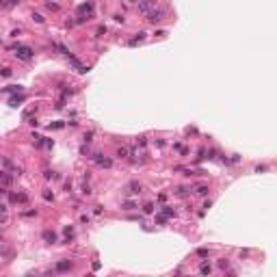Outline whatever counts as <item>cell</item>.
Here are the masks:
<instances>
[{
    "instance_id": "30",
    "label": "cell",
    "mask_w": 277,
    "mask_h": 277,
    "mask_svg": "<svg viewBox=\"0 0 277 277\" xmlns=\"http://www.w3.org/2000/svg\"><path fill=\"white\" fill-rule=\"evenodd\" d=\"M197 193L199 195H208V186H197Z\"/></svg>"
},
{
    "instance_id": "25",
    "label": "cell",
    "mask_w": 277,
    "mask_h": 277,
    "mask_svg": "<svg viewBox=\"0 0 277 277\" xmlns=\"http://www.w3.org/2000/svg\"><path fill=\"white\" fill-rule=\"evenodd\" d=\"M33 20H35V22H37V24H43V22H46V20H43V15H41V13H33Z\"/></svg>"
},
{
    "instance_id": "3",
    "label": "cell",
    "mask_w": 277,
    "mask_h": 277,
    "mask_svg": "<svg viewBox=\"0 0 277 277\" xmlns=\"http://www.w3.org/2000/svg\"><path fill=\"white\" fill-rule=\"evenodd\" d=\"M162 17H165V9H152V11H147V20L154 22V24L160 22Z\"/></svg>"
},
{
    "instance_id": "9",
    "label": "cell",
    "mask_w": 277,
    "mask_h": 277,
    "mask_svg": "<svg viewBox=\"0 0 277 277\" xmlns=\"http://www.w3.org/2000/svg\"><path fill=\"white\" fill-rule=\"evenodd\" d=\"M139 9H141L143 13L152 11V2H149V0H141V2H139Z\"/></svg>"
},
{
    "instance_id": "20",
    "label": "cell",
    "mask_w": 277,
    "mask_h": 277,
    "mask_svg": "<svg viewBox=\"0 0 277 277\" xmlns=\"http://www.w3.org/2000/svg\"><path fill=\"white\" fill-rule=\"evenodd\" d=\"M143 212H145V214H152V212H154V204H149V201H147V204L143 206Z\"/></svg>"
},
{
    "instance_id": "2",
    "label": "cell",
    "mask_w": 277,
    "mask_h": 277,
    "mask_svg": "<svg viewBox=\"0 0 277 277\" xmlns=\"http://www.w3.org/2000/svg\"><path fill=\"white\" fill-rule=\"evenodd\" d=\"M93 7H95V5L91 2V0H89V2H85V5H80V7H78V13H80V17H85V20H91V17H93Z\"/></svg>"
},
{
    "instance_id": "24",
    "label": "cell",
    "mask_w": 277,
    "mask_h": 277,
    "mask_svg": "<svg viewBox=\"0 0 277 277\" xmlns=\"http://www.w3.org/2000/svg\"><path fill=\"white\" fill-rule=\"evenodd\" d=\"M63 232H65V236H67V238H71V236H74V228H71V225H65V230H63Z\"/></svg>"
},
{
    "instance_id": "16",
    "label": "cell",
    "mask_w": 277,
    "mask_h": 277,
    "mask_svg": "<svg viewBox=\"0 0 277 277\" xmlns=\"http://www.w3.org/2000/svg\"><path fill=\"white\" fill-rule=\"evenodd\" d=\"M128 154H130L128 147H119V149H117V156H119V158H128Z\"/></svg>"
},
{
    "instance_id": "27",
    "label": "cell",
    "mask_w": 277,
    "mask_h": 277,
    "mask_svg": "<svg viewBox=\"0 0 277 277\" xmlns=\"http://www.w3.org/2000/svg\"><path fill=\"white\" fill-rule=\"evenodd\" d=\"M156 223H158V225H165V223H167V217H165V214H158V217H156Z\"/></svg>"
},
{
    "instance_id": "36",
    "label": "cell",
    "mask_w": 277,
    "mask_h": 277,
    "mask_svg": "<svg viewBox=\"0 0 277 277\" xmlns=\"http://www.w3.org/2000/svg\"><path fill=\"white\" fill-rule=\"evenodd\" d=\"M35 214H37L35 210H26V212H24V217H35Z\"/></svg>"
},
{
    "instance_id": "12",
    "label": "cell",
    "mask_w": 277,
    "mask_h": 277,
    "mask_svg": "<svg viewBox=\"0 0 277 277\" xmlns=\"http://www.w3.org/2000/svg\"><path fill=\"white\" fill-rule=\"evenodd\" d=\"M20 2V0H0V7H5V9H11Z\"/></svg>"
},
{
    "instance_id": "1",
    "label": "cell",
    "mask_w": 277,
    "mask_h": 277,
    "mask_svg": "<svg viewBox=\"0 0 277 277\" xmlns=\"http://www.w3.org/2000/svg\"><path fill=\"white\" fill-rule=\"evenodd\" d=\"M13 54L17 56V59H22V61H31L33 59V54H35V50L33 48H28V46H15L13 48Z\"/></svg>"
},
{
    "instance_id": "13",
    "label": "cell",
    "mask_w": 277,
    "mask_h": 277,
    "mask_svg": "<svg viewBox=\"0 0 277 277\" xmlns=\"http://www.w3.org/2000/svg\"><path fill=\"white\" fill-rule=\"evenodd\" d=\"M5 93H24V89H22L20 85H13V87H7Z\"/></svg>"
},
{
    "instance_id": "6",
    "label": "cell",
    "mask_w": 277,
    "mask_h": 277,
    "mask_svg": "<svg viewBox=\"0 0 277 277\" xmlns=\"http://www.w3.org/2000/svg\"><path fill=\"white\" fill-rule=\"evenodd\" d=\"M69 268H71V262H69V260H61V262H56V266H54L56 273H67Z\"/></svg>"
},
{
    "instance_id": "4",
    "label": "cell",
    "mask_w": 277,
    "mask_h": 277,
    "mask_svg": "<svg viewBox=\"0 0 277 277\" xmlns=\"http://www.w3.org/2000/svg\"><path fill=\"white\" fill-rule=\"evenodd\" d=\"M93 160H95L100 167H104V169H111V167H113V160H111V158H104L102 154H93Z\"/></svg>"
},
{
    "instance_id": "37",
    "label": "cell",
    "mask_w": 277,
    "mask_h": 277,
    "mask_svg": "<svg viewBox=\"0 0 277 277\" xmlns=\"http://www.w3.org/2000/svg\"><path fill=\"white\" fill-rule=\"evenodd\" d=\"M2 193H5V188H2V186H0V195H2Z\"/></svg>"
},
{
    "instance_id": "5",
    "label": "cell",
    "mask_w": 277,
    "mask_h": 277,
    "mask_svg": "<svg viewBox=\"0 0 277 277\" xmlns=\"http://www.w3.org/2000/svg\"><path fill=\"white\" fill-rule=\"evenodd\" d=\"M69 63L78 69V74H87V71H89V67H87V65H82V63H80L76 56H74V54H69Z\"/></svg>"
},
{
    "instance_id": "29",
    "label": "cell",
    "mask_w": 277,
    "mask_h": 277,
    "mask_svg": "<svg viewBox=\"0 0 277 277\" xmlns=\"http://www.w3.org/2000/svg\"><path fill=\"white\" fill-rule=\"evenodd\" d=\"M43 178H46V180H50V178H54V171H50V169H46V171H43Z\"/></svg>"
},
{
    "instance_id": "18",
    "label": "cell",
    "mask_w": 277,
    "mask_h": 277,
    "mask_svg": "<svg viewBox=\"0 0 277 277\" xmlns=\"http://www.w3.org/2000/svg\"><path fill=\"white\" fill-rule=\"evenodd\" d=\"M121 208H123V210H134V208H137V204H134V201H123V204H121Z\"/></svg>"
},
{
    "instance_id": "23",
    "label": "cell",
    "mask_w": 277,
    "mask_h": 277,
    "mask_svg": "<svg viewBox=\"0 0 277 277\" xmlns=\"http://www.w3.org/2000/svg\"><path fill=\"white\" fill-rule=\"evenodd\" d=\"M46 7H48L50 11H59V9H61V7H59L56 2H52V0H50V2H46Z\"/></svg>"
},
{
    "instance_id": "14",
    "label": "cell",
    "mask_w": 277,
    "mask_h": 277,
    "mask_svg": "<svg viewBox=\"0 0 277 277\" xmlns=\"http://www.w3.org/2000/svg\"><path fill=\"white\" fill-rule=\"evenodd\" d=\"M143 39H145V33H137V37H132V39H130V46H137V43H139V41H143Z\"/></svg>"
},
{
    "instance_id": "32",
    "label": "cell",
    "mask_w": 277,
    "mask_h": 277,
    "mask_svg": "<svg viewBox=\"0 0 277 277\" xmlns=\"http://www.w3.org/2000/svg\"><path fill=\"white\" fill-rule=\"evenodd\" d=\"M93 141V132H85V143H91Z\"/></svg>"
},
{
    "instance_id": "19",
    "label": "cell",
    "mask_w": 277,
    "mask_h": 277,
    "mask_svg": "<svg viewBox=\"0 0 277 277\" xmlns=\"http://www.w3.org/2000/svg\"><path fill=\"white\" fill-rule=\"evenodd\" d=\"M63 126H65L63 121H54V123H50V126H48V128H50V130H61V128H63Z\"/></svg>"
},
{
    "instance_id": "11",
    "label": "cell",
    "mask_w": 277,
    "mask_h": 277,
    "mask_svg": "<svg viewBox=\"0 0 277 277\" xmlns=\"http://www.w3.org/2000/svg\"><path fill=\"white\" fill-rule=\"evenodd\" d=\"M20 102H24V93H20V95H13V97L9 100V104H11V106H17Z\"/></svg>"
},
{
    "instance_id": "35",
    "label": "cell",
    "mask_w": 277,
    "mask_h": 277,
    "mask_svg": "<svg viewBox=\"0 0 277 277\" xmlns=\"http://www.w3.org/2000/svg\"><path fill=\"white\" fill-rule=\"evenodd\" d=\"M219 266L221 268H228V260H219Z\"/></svg>"
},
{
    "instance_id": "28",
    "label": "cell",
    "mask_w": 277,
    "mask_h": 277,
    "mask_svg": "<svg viewBox=\"0 0 277 277\" xmlns=\"http://www.w3.org/2000/svg\"><path fill=\"white\" fill-rule=\"evenodd\" d=\"M104 33H106V26H97V31H95L97 37H104Z\"/></svg>"
},
{
    "instance_id": "15",
    "label": "cell",
    "mask_w": 277,
    "mask_h": 277,
    "mask_svg": "<svg viewBox=\"0 0 277 277\" xmlns=\"http://www.w3.org/2000/svg\"><path fill=\"white\" fill-rule=\"evenodd\" d=\"M52 48H56L61 54H67V56H69V50H67V48H65L63 43H52Z\"/></svg>"
},
{
    "instance_id": "31",
    "label": "cell",
    "mask_w": 277,
    "mask_h": 277,
    "mask_svg": "<svg viewBox=\"0 0 277 277\" xmlns=\"http://www.w3.org/2000/svg\"><path fill=\"white\" fill-rule=\"evenodd\" d=\"M175 193H178V195H182V197H184V195L188 193V188H186V186H180V188H178V191H175Z\"/></svg>"
},
{
    "instance_id": "34",
    "label": "cell",
    "mask_w": 277,
    "mask_h": 277,
    "mask_svg": "<svg viewBox=\"0 0 277 277\" xmlns=\"http://www.w3.org/2000/svg\"><path fill=\"white\" fill-rule=\"evenodd\" d=\"M82 195H91V188H89V184H85V186H82Z\"/></svg>"
},
{
    "instance_id": "10",
    "label": "cell",
    "mask_w": 277,
    "mask_h": 277,
    "mask_svg": "<svg viewBox=\"0 0 277 277\" xmlns=\"http://www.w3.org/2000/svg\"><path fill=\"white\" fill-rule=\"evenodd\" d=\"M199 273H201V275H210V273H212V266H210L208 262H201V266H199Z\"/></svg>"
},
{
    "instance_id": "8",
    "label": "cell",
    "mask_w": 277,
    "mask_h": 277,
    "mask_svg": "<svg viewBox=\"0 0 277 277\" xmlns=\"http://www.w3.org/2000/svg\"><path fill=\"white\" fill-rule=\"evenodd\" d=\"M43 240H46L48 245H54V242H56V234H54L52 230H46V232H43Z\"/></svg>"
},
{
    "instance_id": "26",
    "label": "cell",
    "mask_w": 277,
    "mask_h": 277,
    "mask_svg": "<svg viewBox=\"0 0 277 277\" xmlns=\"http://www.w3.org/2000/svg\"><path fill=\"white\" fill-rule=\"evenodd\" d=\"M43 199H46V201H52V199H54V195H52V193H50V191L46 188V191H43Z\"/></svg>"
},
{
    "instance_id": "21",
    "label": "cell",
    "mask_w": 277,
    "mask_h": 277,
    "mask_svg": "<svg viewBox=\"0 0 277 277\" xmlns=\"http://www.w3.org/2000/svg\"><path fill=\"white\" fill-rule=\"evenodd\" d=\"M208 253H210V251H208L206 247H201V249H197V256H199V258H208Z\"/></svg>"
},
{
    "instance_id": "22",
    "label": "cell",
    "mask_w": 277,
    "mask_h": 277,
    "mask_svg": "<svg viewBox=\"0 0 277 277\" xmlns=\"http://www.w3.org/2000/svg\"><path fill=\"white\" fill-rule=\"evenodd\" d=\"M11 74H13V71H11V67H2V69H0V76H5V78H9Z\"/></svg>"
},
{
    "instance_id": "17",
    "label": "cell",
    "mask_w": 277,
    "mask_h": 277,
    "mask_svg": "<svg viewBox=\"0 0 277 277\" xmlns=\"http://www.w3.org/2000/svg\"><path fill=\"white\" fill-rule=\"evenodd\" d=\"M162 214L169 219V217H173V214H175V210H173L171 206H162Z\"/></svg>"
},
{
    "instance_id": "7",
    "label": "cell",
    "mask_w": 277,
    "mask_h": 277,
    "mask_svg": "<svg viewBox=\"0 0 277 277\" xmlns=\"http://www.w3.org/2000/svg\"><path fill=\"white\" fill-rule=\"evenodd\" d=\"M141 193V184L139 182H130L128 186H126V195H139Z\"/></svg>"
},
{
    "instance_id": "33",
    "label": "cell",
    "mask_w": 277,
    "mask_h": 277,
    "mask_svg": "<svg viewBox=\"0 0 277 277\" xmlns=\"http://www.w3.org/2000/svg\"><path fill=\"white\" fill-rule=\"evenodd\" d=\"M256 171H258V173H264V171H266V165H258Z\"/></svg>"
}]
</instances>
